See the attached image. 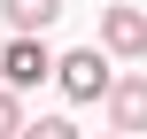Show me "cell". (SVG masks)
Listing matches in <instances>:
<instances>
[{"mask_svg": "<svg viewBox=\"0 0 147 139\" xmlns=\"http://www.w3.org/2000/svg\"><path fill=\"white\" fill-rule=\"evenodd\" d=\"M16 139H85V132H78L70 116H23V132H16Z\"/></svg>", "mask_w": 147, "mask_h": 139, "instance_id": "obj_6", "label": "cell"}, {"mask_svg": "<svg viewBox=\"0 0 147 139\" xmlns=\"http://www.w3.org/2000/svg\"><path fill=\"white\" fill-rule=\"evenodd\" d=\"M85 139H132V132H85Z\"/></svg>", "mask_w": 147, "mask_h": 139, "instance_id": "obj_8", "label": "cell"}, {"mask_svg": "<svg viewBox=\"0 0 147 139\" xmlns=\"http://www.w3.org/2000/svg\"><path fill=\"white\" fill-rule=\"evenodd\" d=\"M0 85H16V93L54 85V46H47V31H16V39L0 46Z\"/></svg>", "mask_w": 147, "mask_h": 139, "instance_id": "obj_2", "label": "cell"}, {"mask_svg": "<svg viewBox=\"0 0 147 139\" xmlns=\"http://www.w3.org/2000/svg\"><path fill=\"white\" fill-rule=\"evenodd\" d=\"M54 85H62V101H109V85H116V54L93 39V46H70V54H54Z\"/></svg>", "mask_w": 147, "mask_h": 139, "instance_id": "obj_1", "label": "cell"}, {"mask_svg": "<svg viewBox=\"0 0 147 139\" xmlns=\"http://www.w3.org/2000/svg\"><path fill=\"white\" fill-rule=\"evenodd\" d=\"M16 132H23V93L0 85V139H16Z\"/></svg>", "mask_w": 147, "mask_h": 139, "instance_id": "obj_7", "label": "cell"}, {"mask_svg": "<svg viewBox=\"0 0 147 139\" xmlns=\"http://www.w3.org/2000/svg\"><path fill=\"white\" fill-rule=\"evenodd\" d=\"M101 46H109L116 62H147V8L109 0V8H101Z\"/></svg>", "mask_w": 147, "mask_h": 139, "instance_id": "obj_3", "label": "cell"}, {"mask_svg": "<svg viewBox=\"0 0 147 139\" xmlns=\"http://www.w3.org/2000/svg\"><path fill=\"white\" fill-rule=\"evenodd\" d=\"M109 132H147V70H116V85H109Z\"/></svg>", "mask_w": 147, "mask_h": 139, "instance_id": "obj_4", "label": "cell"}, {"mask_svg": "<svg viewBox=\"0 0 147 139\" xmlns=\"http://www.w3.org/2000/svg\"><path fill=\"white\" fill-rule=\"evenodd\" d=\"M0 15H8V31H47L62 15V0H0Z\"/></svg>", "mask_w": 147, "mask_h": 139, "instance_id": "obj_5", "label": "cell"}]
</instances>
